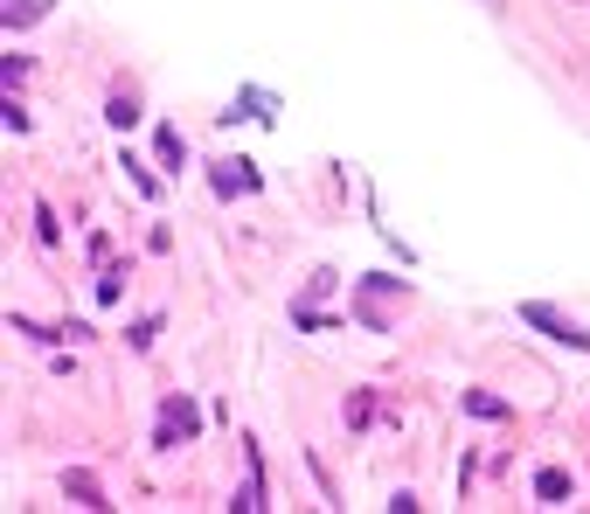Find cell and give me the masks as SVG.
Returning a JSON list of instances; mask_svg holds the SVG:
<instances>
[{
	"label": "cell",
	"instance_id": "6",
	"mask_svg": "<svg viewBox=\"0 0 590 514\" xmlns=\"http://www.w3.org/2000/svg\"><path fill=\"white\" fill-rule=\"evenodd\" d=\"M222 119H257V125H272V98H264V91H243V98L222 111Z\"/></svg>",
	"mask_w": 590,
	"mask_h": 514
},
{
	"label": "cell",
	"instance_id": "11",
	"mask_svg": "<svg viewBox=\"0 0 590 514\" xmlns=\"http://www.w3.org/2000/svg\"><path fill=\"white\" fill-rule=\"evenodd\" d=\"M160 160H167V167H181V160H188V140H181L174 125H160Z\"/></svg>",
	"mask_w": 590,
	"mask_h": 514
},
{
	"label": "cell",
	"instance_id": "7",
	"mask_svg": "<svg viewBox=\"0 0 590 514\" xmlns=\"http://www.w3.org/2000/svg\"><path fill=\"white\" fill-rule=\"evenodd\" d=\"M459 404H466L472 417H486V425H501V417H514V410L501 404V396H486V390H466V396H459Z\"/></svg>",
	"mask_w": 590,
	"mask_h": 514
},
{
	"label": "cell",
	"instance_id": "3",
	"mask_svg": "<svg viewBox=\"0 0 590 514\" xmlns=\"http://www.w3.org/2000/svg\"><path fill=\"white\" fill-rule=\"evenodd\" d=\"M521 320H528V327H542L549 340H563V348L590 355V334H583V327H577V320H569V313H556V307H549V299H528V307H521Z\"/></svg>",
	"mask_w": 590,
	"mask_h": 514
},
{
	"label": "cell",
	"instance_id": "8",
	"mask_svg": "<svg viewBox=\"0 0 590 514\" xmlns=\"http://www.w3.org/2000/svg\"><path fill=\"white\" fill-rule=\"evenodd\" d=\"M49 14V0H8V8H0V22L8 28H28V22H43Z\"/></svg>",
	"mask_w": 590,
	"mask_h": 514
},
{
	"label": "cell",
	"instance_id": "9",
	"mask_svg": "<svg viewBox=\"0 0 590 514\" xmlns=\"http://www.w3.org/2000/svg\"><path fill=\"white\" fill-rule=\"evenodd\" d=\"M63 487L77 493V507H111V501H105V487L91 480V473H63Z\"/></svg>",
	"mask_w": 590,
	"mask_h": 514
},
{
	"label": "cell",
	"instance_id": "4",
	"mask_svg": "<svg viewBox=\"0 0 590 514\" xmlns=\"http://www.w3.org/2000/svg\"><path fill=\"white\" fill-rule=\"evenodd\" d=\"M208 181H216V195H222V202H230V195H257V188H264L251 160H216V175H208Z\"/></svg>",
	"mask_w": 590,
	"mask_h": 514
},
{
	"label": "cell",
	"instance_id": "1",
	"mask_svg": "<svg viewBox=\"0 0 590 514\" xmlns=\"http://www.w3.org/2000/svg\"><path fill=\"white\" fill-rule=\"evenodd\" d=\"M396 292H410V285H404V278H383V272L361 278V285H354V320H361L369 334H389V299H396Z\"/></svg>",
	"mask_w": 590,
	"mask_h": 514
},
{
	"label": "cell",
	"instance_id": "10",
	"mask_svg": "<svg viewBox=\"0 0 590 514\" xmlns=\"http://www.w3.org/2000/svg\"><path fill=\"white\" fill-rule=\"evenodd\" d=\"M105 119H111V125H119V132H132V125H140V105H132V98H125V91H119V98H111V105H105Z\"/></svg>",
	"mask_w": 590,
	"mask_h": 514
},
{
	"label": "cell",
	"instance_id": "2",
	"mask_svg": "<svg viewBox=\"0 0 590 514\" xmlns=\"http://www.w3.org/2000/svg\"><path fill=\"white\" fill-rule=\"evenodd\" d=\"M195 431H202L195 396H167V404H160V425H154V445H160V452H174V445H188Z\"/></svg>",
	"mask_w": 590,
	"mask_h": 514
},
{
	"label": "cell",
	"instance_id": "5",
	"mask_svg": "<svg viewBox=\"0 0 590 514\" xmlns=\"http://www.w3.org/2000/svg\"><path fill=\"white\" fill-rule=\"evenodd\" d=\"M535 501H542V507H563V501H569V473H563V466H542V473H535Z\"/></svg>",
	"mask_w": 590,
	"mask_h": 514
}]
</instances>
